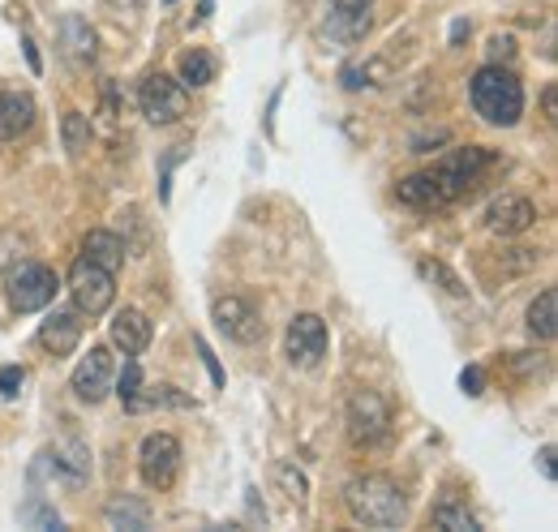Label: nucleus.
Listing matches in <instances>:
<instances>
[{
	"instance_id": "obj_21",
	"label": "nucleus",
	"mask_w": 558,
	"mask_h": 532,
	"mask_svg": "<svg viewBox=\"0 0 558 532\" xmlns=\"http://www.w3.org/2000/svg\"><path fill=\"white\" fill-rule=\"evenodd\" d=\"M177 73H181V77H177L181 86L198 90V86H207L210 77H215V61H210V57L203 52V48H194V52H185V57H181V65H177Z\"/></svg>"
},
{
	"instance_id": "obj_4",
	"label": "nucleus",
	"mask_w": 558,
	"mask_h": 532,
	"mask_svg": "<svg viewBox=\"0 0 558 532\" xmlns=\"http://www.w3.org/2000/svg\"><path fill=\"white\" fill-rule=\"evenodd\" d=\"M4 297L17 314H35V310H48L57 301V270L44 263H22L9 270L4 279Z\"/></svg>"
},
{
	"instance_id": "obj_16",
	"label": "nucleus",
	"mask_w": 558,
	"mask_h": 532,
	"mask_svg": "<svg viewBox=\"0 0 558 532\" xmlns=\"http://www.w3.org/2000/svg\"><path fill=\"white\" fill-rule=\"evenodd\" d=\"M112 343H117L125 356L146 352V343H150V323H146V314H138V310H121V314L112 318Z\"/></svg>"
},
{
	"instance_id": "obj_34",
	"label": "nucleus",
	"mask_w": 558,
	"mask_h": 532,
	"mask_svg": "<svg viewBox=\"0 0 558 532\" xmlns=\"http://www.w3.org/2000/svg\"><path fill=\"white\" fill-rule=\"evenodd\" d=\"M464 35H469V22H456V26H451V44H460Z\"/></svg>"
},
{
	"instance_id": "obj_19",
	"label": "nucleus",
	"mask_w": 558,
	"mask_h": 532,
	"mask_svg": "<svg viewBox=\"0 0 558 532\" xmlns=\"http://www.w3.org/2000/svg\"><path fill=\"white\" fill-rule=\"evenodd\" d=\"M369 9H344V4H331V17H327V31L336 35V39H361L365 31H369Z\"/></svg>"
},
{
	"instance_id": "obj_31",
	"label": "nucleus",
	"mask_w": 558,
	"mask_h": 532,
	"mask_svg": "<svg viewBox=\"0 0 558 532\" xmlns=\"http://www.w3.org/2000/svg\"><path fill=\"white\" fill-rule=\"evenodd\" d=\"M555 99H558V86H546V95H542V108H546V121H550V125H555V121H558Z\"/></svg>"
},
{
	"instance_id": "obj_33",
	"label": "nucleus",
	"mask_w": 558,
	"mask_h": 532,
	"mask_svg": "<svg viewBox=\"0 0 558 532\" xmlns=\"http://www.w3.org/2000/svg\"><path fill=\"white\" fill-rule=\"evenodd\" d=\"M22 48H26V61H31V69L39 73V52H35V44H31V39H22Z\"/></svg>"
},
{
	"instance_id": "obj_1",
	"label": "nucleus",
	"mask_w": 558,
	"mask_h": 532,
	"mask_svg": "<svg viewBox=\"0 0 558 532\" xmlns=\"http://www.w3.org/2000/svg\"><path fill=\"white\" fill-rule=\"evenodd\" d=\"M486 168H489V150H482V146H460V150L442 155L434 168L404 177L400 190H396V198L404 202V206H413V210H442V206L464 198L482 181Z\"/></svg>"
},
{
	"instance_id": "obj_36",
	"label": "nucleus",
	"mask_w": 558,
	"mask_h": 532,
	"mask_svg": "<svg viewBox=\"0 0 558 532\" xmlns=\"http://www.w3.org/2000/svg\"><path fill=\"white\" fill-rule=\"evenodd\" d=\"M168 4H172V0H168Z\"/></svg>"
},
{
	"instance_id": "obj_2",
	"label": "nucleus",
	"mask_w": 558,
	"mask_h": 532,
	"mask_svg": "<svg viewBox=\"0 0 558 532\" xmlns=\"http://www.w3.org/2000/svg\"><path fill=\"white\" fill-rule=\"evenodd\" d=\"M344 503H349V516L365 529L391 532L404 524V489L383 476V472H369V476H356L344 489Z\"/></svg>"
},
{
	"instance_id": "obj_20",
	"label": "nucleus",
	"mask_w": 558,
	"mask_h": 532,
	"mask_svg": "<svg viewBox=\"0 0 558 532\" xmlns=\"http://www.w3.org/2000/svg\"><path fill=\"white\" fill-rule=\"evenodd\" d=\"M108 524L112 529H150V511L142 507V503H134V498H112L108 503Z\"/></svg>"
},
{
	"instance_id": "obj_22",
	"label": "nucleus",
	"mask_w": 558,
	"mask_h": 532,
	"mask_svg": "<svg viewBox=\"0 0 558 532\" xmlns=\"http://www.w3.org/2000/svg\"><path fill=\"white\" fill-rule=\"evenodd\" d=\"M434 524L447 532H482L477 516H473L469 507H460V503H438V507H434Z\"/></svg>"
},
{
	"instance_id": "obj_15",
	"label": "nucleus",
	"mask_w": 558,
	"mask_h": 532,
	"mask_svg": "<svg viewBox=\"0 0 558 532\" xmlns=\"http://www.w3.org/2000/svg\"><path fill=\"white\" fill-rule=\"evenodd\" d=\"M61 44H65V57H70L73 65H90L95 52H99V39H95L90 22L77 17V13H70V17L61 22Z\"/></svg>"
},
{
	"instance_id": "obj_3",
	"label": "nucleus",
	"mask_w": 558,
	"mask_h": 532,
	"mask_svg": "<svg viewBox=\"0 0 558 532\" xmlns=\"http://www.w3.org/2000/svg\"><path fill=\"white\" fill-rule=\"evenodd\" d=\"M469 95H473L477 117L489 121V125H515L524 117V86H520V77L511 69H477L473 82H469Z\"/></svg>"
},
{
	"instance_id": "obj_29",
	"label": "nucleus",
	"mask_w": 558,
	"mask_h": 532,
	"mask_svg": "<svg viewBox=\"0 0 558 532\" xmlns=\"http://www.w3.org/2000/svg\"><path fill=\"white\" fill-rule=\"evenodd\" d=\"M198 352H203V361H207V370H210V378H215V387H223V370H219V361H215V352H210L207 343L198 339Z\"/></svg>"
},
{
	"instance_id": "obj_9",
	"label": "nucleus",
	"mask_w": 558,
	"mask_h": 532,
	"mask_svg": "<svg viewBox=\"0 0 558 532\" xmlns=\"http://www.w3.org/2000/svg\"><path fill=\"white\" fill-rule=\"evenodd\" d=\"M210 323L236 343H258L263 339V314L245 297H219L215 310H210Z\"/></svg>"
},
{
	"instance_id": "obj_6",
	"label": "nucleus",
	"mask_w": 558,
	"mask_h": 532,
	"mask_svg": "<svg viewBox=\"0 0 558 532\" xmlns=\"http://www.w3.org/2000/svg\"><path fill=\"white\" fill-rule=\"evenodd\" d=\"M70 297H73V310L82 318H99L117 301V275L104 270V266L86 263V258H77L70 270Z\"/></svg>"
},
{
	"instance_id": "obj_35",
	"label": "nucleus",
	"mask_w": 558,
	"mask_h": 532,
	"mask_svg": "<svg viewBox=\"0 0 558 532\" xmlns=\"http://www.w3.org/2000/svg\"><path fill=\"white\" fill-rule=\"evenodd\" d=\"M331 4H344V9H369V0H331Z\"/></svg>"
},
{
	"instance_id": "obj_5",
	"label": "nucleus",
	"mask_w": 558,
	"mask_h": 532,
	"mask_svg": "<svg viewBox=\"0 0 558 532\" xmlns=\"http://www.w3.org/2000/svg\"><path fill=\"white\" fill-rule=\"evenodd\" d=\"M391 403L378 396V391H356L349 399V443L369 451V447H383L391 438Z\"/></svg>"
},
{
	"instance_id": "obj_8",
	"label": "nucleus",
	"mask_w": 558,
	"mask_h": 532,
	"mask_svg": "<svg viewBox=\"0 0 558 532\" xmlns=\"http://www.w3.org/2000/svg\"><path fill=\"white\" fill-rule=\"evenodd\" d=\"M138 468H142V481L150 489H172V481L181 472V443L172 434H150L142 443Z\"/></svg>"
},
{
	"instance_id": "obj_10",
	"label": "nucleus",
	"mask_w": 558,
	"mask_h": 532,
	"mask_svg": "<svg viewBox=\"0 0 558 532\" xmlns=\"http://www.w3.org/2000/svg\"><path fill=\"white\" fill-rule=\"evenodd\" d=\"M327 356V323L318 314H296L288 323V361L296 370H314Z\"/></svg>"
},
{
	"instance_id": "obj_11",
	"label": "nucleus",
	"mask_w": 558,
	"mask_h": 532,
	"mask_svg": "<svg viewBox=\"0 0 558 532\" xmlns=\"http://www.w3.org/2000/svg\"><path fill=\"white\" fill-rule=\"evenodd\" d=\"M112 378H117L112 352L108 348H90L77 361V370H73V391H77V399H86V403H99V399L112 391Z\"/></svg>"
},
{
	"instance_id": "obj_28",
	"label": "nucleus",
	"mask_w": 558,
	"mask_h": 532,
	"mask_svg": "<svg viewBox=\"0 0 558 532\" xmlns=\"http://www.w3.org/2000/svg\"><path fill=\"white\" fill-rule=\"evenodd\" d=\"M17 391H22V370H17V365H4V370H0V396L13 399Z\"/></svg>"
},
{
	"instance_id": "obj_14",
	"label": "nucleus",
	"mask_w": 558,
	"mask_h": 532,
	"mask_svg": "<svg viewBox=\"0 0 558 532\" xmlns=\"http://www.w3.org/2000/svg\"><path fill=\"white\" fill-rule=\"evenodd\" d=\"M35 125V99L22 90H0V142H13Z\"/></svg>"
},
{
	"instance_id": "obj_23",
	"label": "nucleus",
	"mask_w": 558,
	"mask_h": 532,
	"mask_svg": "<svg viewBox=\"0 0 558 532\" xmlns=\"http://www.w3.org/2000/svg\"><path fill=\"white\" fill-rule=\"evenodd\" d=\"M61 137H65V150H70V155H82V150L90 146V117H82V112H65V121H61Z\"/></svg>"
},
{
	"instance_id": "obj_25",
	"label": "nucleus",
	"mask_w": 558,
	"mask_h": 532,
	"mask_svg": "<svg viewBox=\"0 0 558 532\" xmlns=\"http://www.w3.org/2000/svg\"><path fill=\"white\" fill-rule=\"evenodd\" d=\"M138 387H142V370H138V361H130V365L121 370V378H117V396H121V403H125V408L134 403Z\"/></svg>"
},
{
	"instance_id": "obj_7",
	"label": "nucleus",
	"mask_w": 558,
	"mask_h": 532,
	"mask_svg": "<svg viewBox=\"0 0 558 532\" xmlns=\"http://www.w3.org/2000/svg\"><path fill=\"white\" fill-rule=\"evenodd\" d=\"M138 108L146 121H155V125H172V121L185 117L190 99H185V86H181L177 77H168V73H150V77L138 86Z\"/></svg>"
},
{
	"instance_id": "obj_24",
	"label": "nucleus",
	"mask_w": 558,
	"mask_h": 532,
	"mask_svg": "<svg viewBox=\"0 0 558 532\" xmlns=\"http://www.w3.org/2000/svg\"><path fill=\"white\" fill-rule=\"evenodd\" d=\"M417 270L425 275V279H429V283L438 279V283H442V288H447L451 297H464V292H469V288H464V279H460V275H451V270H447L442 263H429V258H421Z\"/></svg>"
},
{
	"instance_id": "obj_13",
	"label": "nucleus",
	"mask_w": 558,
	"mask_h": 532,
	"mask_svg": "<svg viewBox=\"0 0 558 532\" xmlns=\"http://www.w3.org/2000/svg\"><path fill=\"white\" fill-rule=\"evenodd\" d=\"M82 331H86V323H82L77 310H52V314L39 323V343H44L52 356H70L73 348L82 343Z\"/></svg>"
},
{
	"instance_id": "obj_12",
	"label": "nucleus",
	"mask_w": 558,
	"mask_h": 532,
	"mask_svg": "<svg viewBox=\"0 0 558 532\" xmlns=\"http://www.w3.org/2000/svg\"><path fill=\"white\" fill-rule=\"evenodd\" d=\"M486 223L489 232H498V237H520V232H529L537 223V206L529 198H520V194H502V198L489 202Z\"/></svg>"
},
{
	"instance_id": "obj_17",
	"label": "nucleus",
	"mask_w": 558,
	"mask_h": 532,
	"mask_svg": "<svg viewBox=\"0 0 558 532\" xmlns=\"http://www.w3.org/2000/svg\"><path fill=\"white\" fill-rule=\"evenodd\" d=\"M82 258L117 275L121 263H125V245H121V237H117V232L95 228V232H86V241H82Z\"/></svg>"
},
{
	"instance_id": "obj_30",
	"label": "nucleus",
	"mask_w": 558,
	"mask_h": 532,
	"mask_svg": "<svg viewBox=\"0 0 558 532\" xmlns=\"http://www.w3.org/2000/svg\"><path fill=\"white\" fill-rule=\"evenodd\" d=\"M537 468H542L546 481H555V447H542V451H537Z\"/></svg>"
},
{
	"instance_id": "obj_27",
	"label": "nucleus",
	"mask_w": 558,
	"mask_h": 532,
	"mask_svg": "<svg viewBox=\"0 0 558 532\" xmlns=\"http://www.w3.org/2000/svg\"><path fill=\"white\" fill-rule=\"evenodd\" d=\"M460 387H464V396H486V374H482V365H469V370L460 374Z\"/></svg>"
},
{
	"instance_id": "obj_18",
	"label": "nucleus",
	"mask_w": 558,
	"mask_h": 532,
	"mask_svg": "<svg viewBox=\"0 0 558 532\" xmlns=\"http://www.w3.org/2000/svg\"><path fill=\"white\" fill-rule=\"evenodd\" d=\"M529 331L537 335V339H555L558 335V292L555 288H546V292L529 305Z\"/></svg>"
},
{
	"instance_id": "obj_32",
	"label": "nucleus",
	"mask_w": 558,
	"mask_h": 532,
	"mask_svg": "<svg viewBox=\"0 0 558 532\" xmlns=\"http://www.w3.org/2000/svg\"><path fill=\"white\" fill-rule=\"evenodd\" d=\"M489 48H494V57H502V61H511V57H515V52H511V48H515L511 39H494Z\"/></svg>"
},
{
	"instance_id": "obj_26",
	"label": "nucleus",
	"mask_w": 558,
	"mask_h": 532,
	"mask_svg": "<svg viewBox=\"0 0 558 532\" xmlns=\"http://www.w3.org/2000/svg\"><path fill=\"white\" fill-rule=\"evenodd\" d=\"M276 476L283 481V489H288V503H296V507H301V503H305V476H301V472H292V464H279Z\"/></svg>"
}]
</instances>
